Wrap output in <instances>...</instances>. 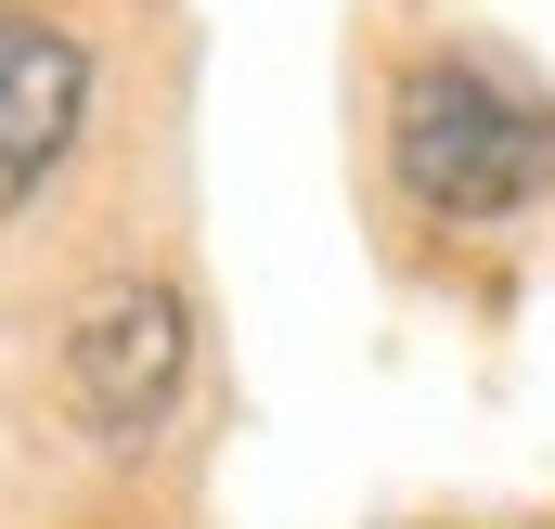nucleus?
Here are the masks:
<instances>
[{
  "label": "nucleus",
  "instance_id": "1",
  "mask_svg": "<svg viewBox=\"0 0 555 529\" xmlns=\"http://www.w3.org/2000/svg\"><path fill=\"white\" fill-rule=\"evenodd\" d=\"M401 181L439 220H517L555 181V104L491 65H414L401 78Z\"/></svg>",
  "mask_w": 555,
  "mask_h": 529
},
{
  "label": "nucleus",
  "instance_id": "2",
  "mask_svg": "<svg viewBox=\"0 0 555 529\" xmlns=\"http://www.w3.org/2000/svg\"><path fill=\"white\" fill-rule=\"evenodd\" d=\"M181 362H194V323H181L168 284H104L78 310V336H65V388H78V413L104 439H142L181 400Z\"/></svg>",
  "mask_w": 555,
  "mask_h": 529
},
{
  "label": "nucleus",
  "instance_id": "3",
  "mask_svg": "<svg viewBox=\"0 0 555 529\" xmlns=\"http://www.w3.org/2000/svg\"><path fill=\"white\" fill-rule=\"evenodd\" d=\"M78 117H91V52L39 13H0V207H26L52 181Z\"/></svg>",
  "mask_w": 555,
  "mask_h": 529
}]
</instances>
